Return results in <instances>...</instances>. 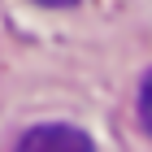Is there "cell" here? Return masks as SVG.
<instances>
[{"label": "cell", "mask_w": 152, "mask_h": 152, "mask_svg": "<svg viewBox=\"0 0 152 152\" xmlns=\"http://www.w3.org/2000/svg\"><path fill=\"white\" fill-rule=\"evenodd\" d=\"M18 152H96L91 139L83 135L78 126H65V122H48L35 126L18 139Z\"/></svg>", "instance_id": "obj_1"}, {"label": "cell", "mask_w": 152, "mask_h": 152, "mask_svg": "<svg viewBox=\"0 0 152 152\" xmlns=\"http://www.w3.org/2000/svg\"><path fill=\"white\" fill-rule=\"evenodd\" d=\"M139 122H143V130L152 135V70L143 74V83H139Z\"/></svg>", "instance_id": "obj_2"}, {"label": "cell", "mask_w": 152, "mask_h": 152, "mask_svg": "<svg viewBox=\"0 0 152 152\" xmlns=\"http://www.w3.org/2000/svg\"><path fill=\"white\" fill-rule=\"evenodd\" d=\"M39 4H48V9H65V4H78V0H39Z\"/></svg>", "instance_id": "obj_3"}]
</instances>
